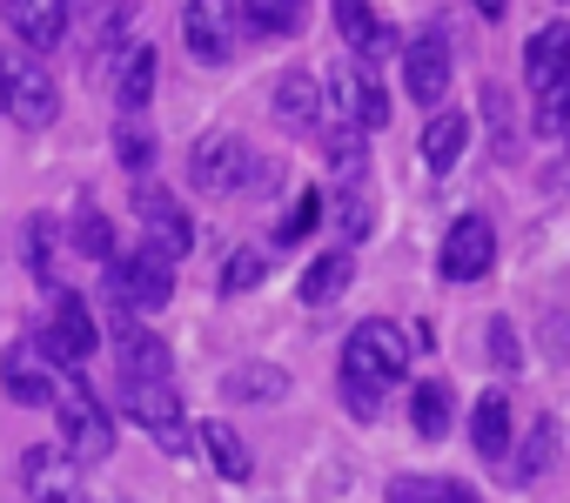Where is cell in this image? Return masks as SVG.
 <instances>
[{"instance_id": "1", "label": "cell", "mask_w": 570, "mask_h": 503, "mask_svg": "<svg viewBox=\"0 0 570 503\" xmlns=\"http://www.w3.org/2000/svg\"><path fill=\"white\" fill-rule=\"evenodd\" d=\"M410 336H403V323H390V316H370V323H356V336H350V349H343V403L356 410V416H383V396H390V383L410 369Z\"/></svg>"}, {"instance_id": "2", "label": "cell", "mask_w": 570, "mask_h": 503, "mask_svg": "<svg viewBox=\"0 0 570 503\" xmlns=\"http://www.w3.org/2000/svg\"><path fill=\"white\" fill-rule=\"evenodd\" d=\"M523 81L537 95V128L563 135L570 128V21H550L523 48Z\"/></svg>"}, {"instance_id": "3", "label": "cell", "mask_w": 570, "mask_h": 503, "mask_svg": "<svg viewBox=\"0 0 570 503\" xmlns=\"http://www.w3.org/2000/svg\"><path fill=\"white\" fill-rule=\"evenodd\" d=\"M0 115H8L14 128H48L61 115V88L41 61L28 55H0Z\"/></svg>"}, {"instance_id": "4", "label": "cell", "mask_w": 570, "mask_h": 503, "mask_svg": "<svg viewBox=\"0 0 570 503\" xmlns=\"http://www.w3.org/2000/svg\"><path fill=\"white\" fill-rule=\"evenodd\" d=\"M108 289H115V303L121 309H161L168 303V289H175V256H161L155 241H135L128 256H115L108 263Z\"/></svg>"}, {"instance_id": "5", "label": "cell", "mask_w": 570, "mask_h": 503, "mask_svg": "<svg viewBox=\"0 0 570 503\" xmlns=\"http://www.w3.org/2000/svg\"><path fill=\"white\" fill-rule=\"evenodd\" d=\"M55 416H61V450L75 463H101L115 450V423H108V410H101V396L88 383H68L55 396Z\"/></svg>"}, {"instance_id": "6", "label": "cell", "mask_w": 570, "mask_h": 503, "mask_svg": "<svg viewBox=\"0 0 570 503\" xmlns=\"http://www.w3.org/2000/svg\"><path fill=\"white\" fill-rule=\"evenodd\" d=\"M121 403H128V416H135L168 456H188V416H181L175 383H121Z\"/></svg>"}, {"instance_id": "7", "label": "cell", "mask_w": 570, "mask_h": 503, "mask_svg": "<svg viewBox=\"0 0 570 503\" xmlns=\"http://www.w3.org/2000/svg\"><path fill=\"white\" fill-rule=\"evenodd\" d=\"M248 168H255V155H248V141H242V135H228V128L202 135V141H195V155H188V175H195V188H202V195H228V188H242V181H248Z\"/></svg>"}, {"instance_id": "8", "label": "cell", "mask_w": 570, "mask_h": 503, "mask_svg": "<svg viewBox=\"0 0 570 503\" xmlns=\"http://www.w3.org/2000/svg\"><path fill=\"white\" fill-rule=\"evenodd\" d=\"M323 95H330V121H336V128L370 135V128H383V121H390V101H383L376 75H363V68H336Z\"/></svg>"}, {"instance_id": "9", "label": "cell", "mask_w": 570, "mask_h": 503, "mask_svg": "<svg viewBox=\"0 0 570 503\" xmlns=\"http://www.w3.org/2000/svg\"><path fill=\"white\" fill-rule=\"evenodd\" d=\"M181 41L195 61L222 68L235 55V0H188L181 8Z\"/></svg>"}, {"instance_id": "10", "label": "cell", "mask_w": 570, "mask_h": 503, "mask_svg": "<svg viewBox=\"0 0 570 503\" xmlns=\"http://www.w3.org/2000/svg\"><path fill=\"white\" fill-rule=\"evenodd\" d=\"M450 75H456V61H450V41H443L436 28L403 48V88H410V101L436 108V101L450 95Z\"/></svg>"}, {"instance_id": "11", "label": "cell", "mask_w": 570, "mask_h": 503, "mask_svg": "<svg viewBox=\"0 0 570 503\" xmlns=\"http://www.w3.org/2000/svg\"><path fill=\"white\" fill-rule=\"evenodd\" d=\"M0 14H8V28L21 34L28 55H48L68 41V21H75V0H0Z\"/></svg>"}, {"instance_id": "12", "label": "cell", "mask_w": 570, "mask_h": 503, "mask_svg": "<svg viewBox=\"0 0 570 503\" xmlns=\"http://www.w3.org/2000/svg\"><path fill=\"white\" fill-rule=\"evenodd\" d=\"M135 208H141V228L155 235L161 256H188V248H195V221H188V208H181L161 181H141V188H135Z\"/></svg>"}, {"instance_id": "13", "label": "cell", "mask_w": 570, "mask_h": 503, "mask_svg": "<svg viewBox=\"0 0 570 503\" xmlns=\"http://www.w3.org/2000/svg\"><path fill=\"white\" fill-rule=\"evenodd\" d=\"M490 263H497V228L483 215H463L443 235V276L450 283H476V276H490Z\"/></svg>"}, {"instance_id": "14", "label": "cell", "mask_w": 570, "mask_h": 503, "mask_svg": "<svg viewBox=\"0 0 570 503\" xmlns=\"http://www.w3.org/2000/svg\"><path fill=\"white\" fill-rule=\"evenodd\" d=\"M35 343H41L55 363H75V369H81V363L95 356V343H101V336H95V316H88V303H81V296H61V303H55V323H48Z\"/></svg>"}, {"instance_id": "15", "label": "cell", "mask_w": 570, "mask_h": 503, "mask_svg": "<svg viewBox=\"0 0 570 503\" xmlns=\"http://www.w3.org/2000/svg\"><path fill=\"white\" fill-rule=\"evenodd\" d=\"M115 356H121V383H168V369H175L168 343L155 329H141L135 316L115 329Z\"/></svg>"}, {"instance_id": "16", "label": "cell", "mask_w": 570, "mask_h": 503, "mask_svg": "<svg viewBox=\"0 0 570 503\" xmlns=\"http://www.w3.org/2000/svg\"><path fill=\"white\" fill-rule=\"evenodd\" d=\"M0 376H8V396H14V403H55V396H61V389H55V356H48L41 343H14L8 363H0Z\"/></svg>"}, {"instance_id": "17", "label": "cell", "mask_w": 570, "mask_h": 503, "mask_svg": "<svg viewBox=\"0 0 570 503\" xmlns=\"http://www.w3.org/2000/svg\"><path fill=\"white\" fill-rule=\"evenodd\" d=\"M21 476H28V503H68L81 483V463L68 450H28Z\"/></svg>"}, {"instance_id": "18", "label": "cell", "mask_w": 570, "mask_h": 503, "mask_svg": "<svg viewBox=\"0 0 570 503\" xmlns=\"http://www.w3.org/2000/svg\"><path fill=\"white\" fill-rule=\"evenodd\" d=\"M330 14H336V34H343L350 55H390L396 48V34L376 21L370 0H330Z\"/></svg>"}, {"instance_id": "19", "label": "cell", "mask_w": 570, "mask_h": 503, "mask_svg": "<svg viewBox=\"0 0 570 503\" xmlns=\"http://www.w3.org/2000/svg\"><path fill=\"white\" fill-rule=\"evenodd\" d=\"M323 108H330V95H323V81H316V75L289 68V75L275 81V115L289 121V128H323Z\"/></svg>"}, {"instance_id": "20", "label": "cell", "mask_w": 570, "mask_h": 503, "mask_svg": "<svg viewBox=\"0 0 570 503\" xmlns=\"http://www.w3.org/2000/svg\"><path fill=\"white\" fill-rule=\"evenodd\" d=\"M195 443H202V456L215 463V476H228V483H248V470H255V456H248V443L222 423V416H208L202 430H195Z\"/></svg>"}, {"instance_id": "21", "label": "cell", "mask_w": 570, "mask_h": 503, "mask_svg": "<svg viewBox=\"0 0 570 503\" xmlns=\"http://www.w3.org/2000/svg\"><path fill=\"white\" fill-rule=\"evenodd\" d=\"M350 276H356V256H350V248H330V256H316V263L303 269V283H296V289H303V303H309V309H330V303L350 289Z\"/></svg>"}, {"instance_id": "22", "label": "cell", "mask_w": 570, "mask_h": 503, "mask_svg": "<svg viewBox=\"0 0 570 503\" xmlns=\"http://www.w3.org/2000/svg\"><path fill=\"white\" fill-rule=\"evenodd\" d=\"M470 436H476V456H483V463H503V456H510V396H503V389L476 396Z\"/></svg>"}, {"instance_id": "23", "label": "cell", "mask_w": 570, "mask_h": 503, "mask_svg": "<svg viewBox=\"0 0 570 503\" xmlns=\"http://www.w3.org/2000/svg\"><path fill=\"white\" fill-rule=\"evenodd\" d=\"M463 148H470V121H463V115H430V121H423V161H430L436 175H450V168L463 161Z\"/></svg>"}, {"instance_id": "24", "label": "cell", "mask_w": 570, "mask_h": 503, "mask_svg": "<svg viewBox=\"0 0 570 503\" xmlns=\"http://www.w3.org/2000/svg\"><path fill=\"white\" fill-rule=\"evenodd\" d=\"M222 396H242V403H282V396H289V376L268 369V363H242V369L222 376Z\"/></svg>"}, {"instance_id": "25", "label": "cell", "mask_w": 570, "mask_h": 503, "mask_svg": "<svg viewBox=\"0 0 570 503\" xmlns=\"http://www.w3.org/2000/svg\"><path fill=\"white\" fill-rule=\"evenodd\" d=\"M148 95H155V48H128V55H121V75H115V101H121V115L148 108Z\"/></svg>"}, {"instance_id": "26", "label": "cell", "mask_w": 570, "mask_h": 503, "mask_svg": "<svg viewBox=\"0 0 570 503\" xmlns=\"http://www.w3.org/2000/svg\"><path fill=\"white\" fill-rule=\"evenodd\" d=\"M390 503H483V496L470 483H456V476H396Z\"/></svg>"}, {"instance_id": "27", "label": "cell", "mask_w": 570, "mask_h": 503, "mask_svg": "<svg viewBox=\"0 0 570 503\" xmlns=\"http://www.w3.org/2000/svg\"><path fill=\"white\" fill-rule=\"evenodd\" d=\"M410 416H416V430H423V436H443V430H450V389H443V383H416Z\"/></svg>"}, {"instance_id": "28", "label": "cell", "mask_w": 570, "mask_h": 503, "mask_svg": "<svg viewBox=\"0 0 570 503\" xmlns=\"http://www.w3.org/2000/svg\"><path fill=\"white\" fill-rule=\"evenodd\" d=\"M75 248H81V256H95V263H115V228H108L101 208H81V221H75Z\"/></svg>"}, {"instance_id": "29", "label": "cell", "mask_w": 570, "mask_h": 503, "mask_svg": "<svg viewBox=\"0 0 570 503\" xmlns=\"http://www.w3.org/2000/svg\"><path fill=\"white\" fill-rule=\"evenodd\" d=\"M242 14L262 28V34H289L303 21V0H242Z\"/></svg>"}, {"instance_id": "30", "label": "cell", "mask_w": 570, "mask_h": 503, "mask_svg": "<svg viewBox=\"0 0 570 503\" xmlns=\"http://www.w3.org/2000/svg\"><path fill=\"white\" fill-rule=\"evenodd\" d=\"M370 221H376V208H370V195H363L356 181H343V201H336V228H343L350 241H363V235H370Z\"/></svg>"}, {"instance_id": "31", "label": "cell", "mask_w": 570, "mask_h": 503, "mask_svg": "<svg viewBox=\"0 0 570 503\" xmlns=\"http://www.w3.org/2000/svg\"><path fill=\"white\" fill-rule=\"evenodd\" d=\"M262 269H268L262 248H235L228 269H222V289H228V296H242V289H255V283H262Z\"/></svg>"}, {"instance_id": "32", "label": "cell", "mask_w": 570, "mask_h": 503, "mask_svg": "<svg viewBox=\"0 0 570 503\" xmlns=\"http://www.w3.org/2000/svg\"><path fill=\"white\" fill-rule=\"evenodd\" d=\"M330 161H336L343 181L363 175V135H356V128H330Z\"/></svg>"}, {"instance_id": "33", "label": "cell", "mask_w": 570, "mask_h": 503, "mask_svg": "<svg viewBox=\"0 0 570 503\" xmlns=\"http://www.w3.org/2000/svg\"><path fill=\"white\" fill-rule=\"evenodd\" d=\"M115 155H121V168H148V161H155V135L128 121V128L115 135Z\"/></svg>"}, {"instance_id": "34", "label": "cell", "mask_w": 570, "mask_h": 503, "mask_svg": "<svg viewBox=\"0 0 570 503\" xmlns=\"http://www.w3.org/2000/svg\"><path fill=\"white\" fill-rule=\"evenodd\" d=\"M316 215H323V201H316V195H296V208H289V215H282V241H289V248H296V241H303V235L316 228Z\"/></svg>"}, {"instance_id": "35", "label": "cell", "mask_w": 570, "mask_h": 503, "mask_svg": "<svg viewBox=\"0 0 570 503\" xmlns=\"http://www.w3.org/2000/svg\"><path fill=\"white\" fill-rule=\"evenodd\" d=\"M550 443H557V430H550V423H537V430H530V456H523V470H530V476L550 463Z\"/></svg>"}, {"instance_id": "36", "label": "cell", "mask_w": 570, "mask_h": 503, "mask_svg": "<svg viewBox=\"0 0 570 503\" xmlns=\"http://www.w3.org/2000/svg\"><path fill=\"white\" fill-rule=\"evenodd\" d=\"M490 356L517 369V336H510V323H490Z\"/></svg>"}, {"instance_id": "37", "label": "cell", "mask_w": 570, "mask_h": 503, "mask_svg": "<svg viewBox=\"0 0 570 503\" xmlns=\"http://www.w3.org/2000/svg\"><path fill=\"white\" fill-rule=\"evenodd\" d=\"M503 8H510V0H476V14H490V21H497Z\"/></svg>"}, {"instance_id": "38", "label": "cell", "mask_w": 570, "mask_h": 503, "mask_svg": "<svg viewBox=\"0 0 570 503\" xmlns=\"http://www.w3.org/2000/svg\"><path fill=\"white\" fill-rule=\"evenodd\" d=\"M563 141H570V128H563Z\"/></svg>"}, {"instance_id": "39", "label": "cell", "mask_w": 570, "mask_h": 503, "mask_svg": "<svg viewBox=\"0 0 570 503\" xmlns=\"http://www.w3.org/2000/svg\"><path fill=\"white\" fill-rule=\"evenodd\" d=\"M68 503H81V496H68Z\"/></svg>"}]
</instances>
